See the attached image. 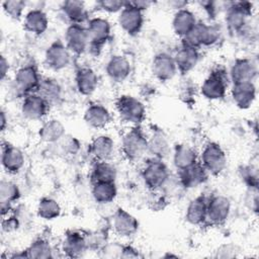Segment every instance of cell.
<instances>
[{
    "instance_id": "cell-31",
    "label": "cell",
    "mask_w": 259,
    "mask_h": 259,
    "mask_svg": "<svg viewBox=\"0 0 259 259\" xmlns=\"http://www.w3.org/2000/svg\"><path fill=\"white\" fill-rule=\"evenodd\" d=\"M61 10L65 17L71 22L81 24L87 18V10L85 3L78 0L64 1L61 5Z\"/></svg>"
},
{
    "instance_id": "cell-22",
    "label": "cell",
    "mask_w": 259,
    "mask_h": 259,
    "mask_svg": "<svg viewBox=\"0 0 259 259\" xmlns=\"http://www.w3.org/2000/svg\"><path fill=\"white\" fill-rule=\"evenodd\" d=\"M208 198L200 194L193 198L187 205L185 212V220L193 226H199L206 221V208Z\"/></svg>"
},
{
    "instance_id": "cell-48",
    "label": "cell",
    "mask_w": 259,
    "mask_h": 259,
    "mask_svg": "<svg viewBox=\"0 0 259 259\" xmlns=\"http://www.w3.org/2000/svg\"><path fill=\"white\" fill-rule=\"evenodd\" d=\"M137 257H140V255L136 249L128 246H125V247L123 246L121 258H137Z\"/></svg>"
},
{
    "instance_id": "cell-21",
    "label": "cell",
    "mask_w": 259,
    "mask_h": 259,
    "mask_svg": "<svg viewBox=\"0 0 259 259\" xmlns=\"http://www.w3.org/2000/svg\"><path fill=\"white\" fill-rule=\"evenodd\" d=\"M177 71L186 74L197 65L199 61V53L197 49L182 45L173 56Z\"/></svg>"
},
{
    "instance_id": "cell-27",
    "label": "cell",
    "mask_w": 259,
    "mask_h": 259,
    "mask_svg": "<svg viewBox=\"0 0 259 259\" xmlns=\"http://www.w3.org/2000/svg\"><path fill=\"white\" fill-rule=\"evenodd\" d=\"M75 82L77 90L80 94L91 95L98 85V77L91 68H80L76 72Z\"/></svg>"
},
{
    "instance_id": "cell-8",
    "label": "cell",
    "mask_w": 259,
    "mask_h": 259,
    "mask_svg": "<svg viewBox=\"0 0 259 259\" xmlns=\"http://www.w3.org/2000/svg\"><path fill=\"white\" fill-rule=\"evenodd\" d=\"M86 29L89 38L88 49L97 52L109 38L111 26L107 19L103 17H93L88 20Z\"/></svg>"
},
{
    "instance_id": "cell-1",
    "label": "cell",
    "mask_w": 259,
    "mask_h": 259,
    "mask_svg": "<svg viewBox=\"0 0 259 259\" xmlns=\"http://www.w3.org/2000/svg\"><path fill=\"white\" fill-rule=\"evenodd\" d=\"M221 36V29L214 24L197 21L191 31L182 38V45L197 49L214 45Z\"/></svg>"
},
{
    "instance_id": "cell-49",
    "label": "cell",
    "mask_w": 259,
    "mask_h": 259,
    "mask_svg": "<svg viewBox=\"0 0 259 259\" xmlns=\"http://www.w3.org/2000/svg\"><path fill=\"white\" fill-rule=\"evenodd\" d=\"M9 70V64L8 61L5 59L4 56H1V61H0V76H1V80H4V78L6 77L7 73Z\"/></svg>"
},
{
    "instance_id": "cell-20",
    "label": "cell",
    "mask_w": 259,
    "mask_h": 259,
    "mask_svg": "<svg viewBox=\"0 0 259 259\" xmlns=\"http://www.w3.org/2000/svg\"><path fill=\"white\" fill-rule=\"evenodd\" d=\"M105 71L112 81L122 82L130 76L132 67L130 61L124 56L114 55L108 60Z\"/></svg>"
},
{
    "instance_id": "cell-14",
    "label": "cell",
    "mask_w": 259,
    "mask_h": 259,
    "mask_svg": "<svg viewBox=\"0 0 259 259\" xmlns=\"http://www.w3.org/2000/svg\"><path fill=\"white\" fill-rule=\"evenodd\" d=\"M49 103L36 92L24 96L21 103V112L30 120L42 119L49 110Z\"/></svg>"
},
{
    "instance_id": "cell-47",
    "label": "cell",
    "mask_w": 259,
    "mask_h": 259,
    "mask_svg": "<svg viewBox=\"0 0 259 259\" xmlns=\"http://www.w3.org/2000/svg\"><path fill=\"white\" fill-rule=\"evenodd\" d=\"M128 3L142 11L148 9L153 4V2L148 1V0H135V1H128Z\"/></svg>"
},
{
    "instance_id": "cell-51",
    "label": "cell",
    "mask_w": 259,
    "mask_h": 259,
    "mask_svg": "<svg viewBox=\"0 0 259 259\" xmlns=\"http://www.w3.org/2000/svg\"><path fill=\"white\" fill-rule=\"evenodd\" d=\"M6 124H7V118H6V115H5V112L3 110H1V131H5V127H6Z\"/></svg>"
},
{
    "instance_id": "cell-44",
    "label": "cell",
    "mask_w": 259,
    "mask_h": 259,
    "mask_svg": "<svg viewBox=\"0 0 259 259\" xmlns=\"http://www.w3.org/2000/svg\"><path fill=\"white\" fill-rule=\"evenodd\" d=\"M122 251H123V246L118 245V244H108L105 245L102 249V253L104 257H119L121 258L122 255Z\"/></svg>"
},
{
    "instance_id": "cell-13",
    "label": "cell",
    "mask_w": 259,
    "mask_h": 259,
    "mask_svg": "<svg viewBox=\"0 0 259 259\" xmlns=\"http://www.w3.org/2000/svg\"><path fill=\"white\" fill-rule=\"evenodd\" d=\"M66 47L75 55H82L89 47L87 29L82 24L71 23L65 32Z\"/></svg>"
},
{
    "instance_id": "cell-3",
    "label": "cell",
    "mask_w": 259,
    "mask_h": 259,
    "mask_svg": "<svg viewBox=\"0 0 259 259\" xmlns=\"http://www.w3.org/2000/svg\"><path fill=\"white\" fill-rule=\"evenodd\" d=\"M116 111L121 120L134 124L135 126L142 123L146 116L144 103L131 95H121L115 101Z\"/></svg>"
},
{
    "instance_id": "cell-42",
    "label": "cell",
    "mask_w": 259,
    "mask_h": 259,
    "mask_svg": "<svg viewBox=\"0 0 259 259\" xmlns=\"http://www.w3.org/2000/svg\"><path fill=\"white\" fill-rule=\"evenodd\" d=\"M243 178L250 188H257L258 174H257L256 168H254L253 166H248V167L244 168Z\"/></svg>"
},
{
    "instance_id": "cell-23",
    "label": "cell",
    "mask_w": 259,
    "mask_h": 259,
    "mask_svg": "<svg viewBox=\"0 0 259 259\" xmlns=\"http://www.w3.org/2000/svg\"><path fill=\"white\" fill-rule=\"evenodd\" d=\"M1 163L5 171L8 173H17L21 170L24 165V156L20 149L6 145L2 146V154H1Z\"/></svg>"
},
{
    "instance_id": "cell-35",
    "label": "cell",
    "mask_w": 259,
    "mask_h": 259,
    "mask_svg": "<svg viewBox=\"0 0 259 259\" xmlns=\"http://www.w3.org/2000/svg\"><path fill=\"white\" fill-rule=\"evenodd\" d=\"M116 179L115 167L107 161H97L92 168L91 181L98 182H114Z\"/></svg>"
},
{
    "instance_id": "cell-28",
    "label": "cell",
    "mask_w": 259,
    "mask_h": 259,
    "mask_svg": "<svg viewBox=\"0 0 259 259\" xmlns=\"http://www.w3.org/2000/svg\"><path fill=\"white\" fill-rule=\"evenodd\" d=\"M88 248L86 237L77 233L71 232L66 235L62 243V250L66 256L71 258L80 257Z\"/></svg>"
},
{
    "instance_id": "cell-38",
    "label": "cell",
    "mask_w": 259,
    "mask_h": 259,
    "mask_svg": "<svg viewBox=\"0 0 259 259\" xmlns=\"http://www.w3.org/2000/svg\"><path fill=\"white\" fill-rule=\"evenodd\" d=\"M27 258L46 259L53 257V250L50 243L44 239L33 241L25 250Z\"/></svg>"
},
{
    "instance_id": "cell-26",
    "label": "cell",
    "mask_w": 259,
    "mask_h": 259,
    "mask_svg": "<svg viewBox=\"0 0 259 259\" xmlns=\"http://www.w3.org/2000/svg\"><path fill=\"white\" fill-rule=\"evenodd\" d=\"M114 142L106 135H100L93 139L89 146V153L96 161H107L113 154Z\"/></svg>"
},
{
    "instance_id": "cell-24",
    "label": "cell",
    "mask_w": 259,
    "mask_h": 259,
    "mask_svg": "<svg viewBox=\"0 0 259 259\" xmlns=\"http://www.w3.org/2000/svg\"><path fill=\"white\" fill-rule=\"evenodd\" d=\"M111 119L109 110L99 103L89 105L84 112L85 122L94 128L105 127Z\"/></svg>"
},
{
    "instance_id": "cell-43",
    "label": "cell",
    "mask_w": 259,
    "mask_h": 259,
    "mask_svg": "<svg viewBox=\"0 0 259 259\" xmlns=\"http://www.w3.org/2000/svg\"><path fill=\"white\" fill-rule=\"evenodd\" d=\"M65 137H63L61 140L63 141V150L65 153L72 155V154H76L80 148V144L79 141L77 139H75L74 137H69L68 139H64Z\"/></svg>"
},
{
    "instance_id": "cell-25",
    "label": "cell",
    "mask_w": 259,
    "mask_h": 259,
    "mask_svg": "<svg viewBox=\"0 0 259 259\" xmlns=\"http://www.w3.org/2000/svg\"><path fill=\"white\" fill-rule=\"evenodd\" d=\"M196 22L197 20L194 13L187 8H183L175 12L172 20V27L175 34L183 38L191 31Z\"/></svg>"
},
{
    "instance_id": "cell-17",
    "label": "cell",
    "mask_w": 259,
    "mask_h": 259,
    "mask_svg": "<svg viewBox=\"0 0 259 259\" xmlns=\"http://www.w3.org/2000/svg\"><path fill=\"white\" fill-rule=\"evenodd\" d=\"M112 228L115 234L120 237H131L138 231L137 219L122 208H118L112 219Z\"/></svg>"
},
{
    "instance_id": "cell-36",
    "label": "cell",
    "mask_w": 259,
    "mask_h": 259,
    "mask_svg": "<svg viewBox=\"0 0 259 259\" xmlns=\"http://www.w3.org/2000/svg\"><path fill=\"white\" fill-rule=\"evenodd\" d=\"M117 189L114 182H98L93 183L92 196L94 200L101 204H106L114 200Z\"/></svg>"
},
{
    "instance_id": "cell-15",
    "label": "cell",
    "mask_w": 259,
    "mask_h": 259,
    "mask_svg": "<svg viewBox=\"0 0 259 259\" xmlns=\"http://www.w3.org/2000/svg\"><path fill=\"white\" fill-rule=\"evenodd\" d=\"M257 76V66L255 63L246 58L237 59L231 67L229 78L233 84L253 82Z\"/></svg>"
},
{
    "instance_id": "cell-19",
    "label": "cell",
    "mask_w": 259,
    "mask_h": 259,
    "mask_svg": "<svg viewBox=\"0 0 259 259\" xmlns=\"http://www.w3.org/2000/svg\"><path fill=\"white\" fill-rule=\"evenodd\" d=\"M232 98L235 104L241 109L249 108L256 98V86L254 82L233 84Z\"/></svg>"
},
{
    "instance_id": "cell-30",
    "label": "cell",
    "mask_w": 259,
    "mask_h": 259,
    "mask_svg": "<svg viewBox=\"0 0 259 259\" xmlns=\"http://www.w3.org/2000/svg\"><path fill=\"white\" fill-rule=\"evenodd\" d=\"M197 162L195 151L188 145H176L173 153V164L178 171L186 169Z\"/></svg>"
},
{
    "instance_id": "cell-34",
    "label": "cell",
    "mask_w": 259,
    "mask_h": 259,
    "mask_svg": "<svg viewBox=\"0 0 259 259\" xmlns=\"http://www.w3.org/2000/svg\"><path fill=\"white\" fill-rule=\"evenodd\" d=\"M36 93L39 94L49 103V105H53L57 104L61 100L62 87L55 79L47 78L40 81Z\"/></svg>"
},
{
    "instance_id": "cell-2",
    "label": "cell",
    "mask_w": 259,
    "mask_h": 259,
    "mask_svg": "<svg viewBox=\"0 0 259 259\" xmlns=\"http://www.w3.org/2000/svg\"><path fill=\"white\" fill-rule=\"evenodd\" d=\"M121 149L128 161H138L148 153V138L143 130L137 125L126 132L122 138Z\"/></svg>"
},
{
    "instance_id": "cell-10",
    "label": "cell",
    "mask_w": 259,
    "mask_h": 259,
    "mask_svg": "<svg viewBox=\"0 0 259 259\" xmlns=\"http://www.w3.org/2000/svg\"><path fill=\"white\" fill-rule=\"evenodd\" d=\"M231 211L230 199L222 194H217L208 198L206 208V221L213 226L223 225L229 218Z\"/></svg>"
},
{
    "instance_id": "cell-46",
    "label": "cell",
    "mask_w": 259,
    "mask_h": 259,
    "mask_svg": "<svg viewBox=\"0 0 259 259\" xmlns=\"http://www.w3.org/2000/svg\"><path fill=\"white\" fill-rule=\"evenodd\" d=\"M235 247L231 244L228 245H223L219 250H218V257L222 258H231L235 256Z\"/></svg>"
},
{
    "instance_id": "cell-45",
    "label": "cell",
    "mask_w": 259,
    "mask_h": 259,
    "mask_svg": "<svg viewBox=\"0 0 259 259\" xmlns=\"http://www.w3.org/2000/svg\"><path fill=\"white\" fill-rule=\"evenodd\" d=\"M18 228V221L16 220V218H3L2 221V230L5 232H11L14 231Z\"/></svg>"
},
{
    "instance_id": "cell-41",
    "label": "cell",
    "mask_w": 259,
    "mask_h": 259,
    "mask_svg": "<svg viewBox=\"0 0 259 259\" xmlns=\"http://www.w3.org/2000/svg\"><path fill=\"white\" fill-rule=\"evenodd\" d=\"M97 7L108 13L120 12L121 9L125 5V1H117V0H101L96 3Z\"/></svg>"
},
{
    "instance_id": "cell-6",
    "label": "cell",
    "mask_w": 259,
    "mask_h": 259,
    "mask_svg": "<svg viewBox=\"0 0 259 259\" xmlns=\"http://www.w3.org/2000/svg\"><path fill=\"white\" fill-rule=\"evenodd\" d=\"M252 4L249 2H231L227 7L226 23L230 32L240 33L244 30L251 15Z\"/></svg>"
},
{
    "instance_id": "cell-4",
    "label": "cell",
    "mask_w": 259,
    "mask_h": 259,
    "mask_svg": "<svg viewBox=\"0 0 259 259\" xmlns=\"http://www.w3.org/2000/svg\"><path fill=\"white\" fill-rule=\"evenodd\" d=\"M169 176V169L162 159L152 158L148 160L142 170V177L145 184L153 191L161 189Z\"/></svg>"
},
{
    "instance_id": "cell-5",
    "label": "cell",
    "mask_w": 259,
    "mask_h": 259,
    "mask_svg": "<svg viewBox=\"0 0 259 259\" xmlns=\"http://www.w3.org/2000/svg\"><path fill=\"white\" fill-rule=\"evenodd\" d=\"M200 164L208 174L220 175L226 168L227 157L222 147L213 142L207 143L200 155Z\"/></svg>"
},
{
    "instance_id": "cell-50",
    "label": "cell",
    "mask_w": 259,
    "mask_h": 259,
    "mask_svg": "<svg viewBox=\"0 0 259 259\" xmlns=\"http://www.w3.org/2000/svg\"><path fill=\"white\" fill-rule=\"evenodd\" d=\"M169 5L173 8H175V9H177V10H180V9L186 8L187 2H185V1H170Z\"/></svg>"
},
{
    "instance_id": "cell-18",
    "label": "cell",
    "mask_w": 259,
    "mask_h": 259,
    "mask_svg": "<svg viewBox=\"0 0 259 259\" xmlns=\"http://www.w3.org/2000/svg\"><path fill=\"white\" fill-rule=\"evenodd\" d=\"M208 173L200 162H196L192 166L178 171V179L183 188H194L207 180Z\"/></svg>"
},
{
    "instance_id": "cell-33",
    "label": "cell",
    "mask_w": 259,
    "mask_h": 259,
    "mask_svg": "<svg viewBox=\"0 0 259 259\" xmlns=\"http://www.w3.org/2000/svg\"><path fill=\"white\" fill-rule=\"evenodd\" d=\"M38 136L40 140L46 143L59 142L65 136V126L58 119H49L40 126Z\"/></svg>"
},
{
    "instance_id": "cell-39",
    "label": "cell",
    "mask_w": 259,
    "mask_h": 259,
    "mask_svg": "<svg viewBox=\"0 0 259 259\" xmlns=\"http://www.w3.org/2000/svg\"><path fill=\"white\" fill-rule=\"evenodd\" d=\"M20 197V190L17 184L9 180L0 182V202L13 203Z\"/></svg>"
},
{
    "instance_id": "cell-7",
    "label": "cell",
    "mask_w": 259,
    "mask_h": 259,
    "mask_svg": "<svg viewBox=\"0 0 259 259\" xmlns=\"http://www.w3.org/2000/svg\"><path fill=\"white\" fill-rule=\"evenodd\" d=\"M229 77L226 71L217 69L203 81L200 92L203 97L209 100H219L225 97L228 88Z\"/></svg>"
},
{
    "instance_id": "cell-9",
    "label": "cell",
    "mask_w": 259,
    "mask_h": 259,
    "mask_svg": "<svg viewBox=\"0 0 259 259\" xmlns=\"http://www.w3.org/2000/svg\"><path fill=\"white\" fill-rule=\"evenodd\" d=\"M40 78L36 68L32 65H26L17 70L14 76L15 90L21 95H28L37 90Z\"/></svg>"
},
{
    "instance_id": "cell-29",
    "label": "cell",
    "mask_w": 259,
    "mask_h": 259,
    "mask_svg": "<svg viewBox=\"0 0 259 259\" xmlns=\"http://www.w3.org/2000/svg\"><path fill=\"white\" fill-rule=\"evenodd\" d=\"M24 28L35 35L42 34L49 26V18L41 9H32L24 17Z\"/></svg>"
},
{
    "instance_id": "cell-40",
    "label": "cell",
    "mask_w": 259,
    "mask_h": 259,
    "mask_svg": "<svg viewBox=\"0 0 259 259\" xmlns=\"http://www.w3.org/2000/svg\"><path fill=\"white\" fill-rule=\"evenodd\" d=\"M25 5V2L22 0H6L2 2V7L5 13L16 20L20 19L22 16Z\"/></svg>"
},
{
    "instance_id": "cell-11",
    "label": "cell",
    "mask_w": 259,
    "mask_h": 259,
    "mask_svg": "<svg viewBox=\"0 0 259 259\" xmlns=\"http://www.w3.org/2000/svg\"><path fill=\"white\" fill-rule=\"evenodd\" d=\"M144 11L134 7L125 1L124 7L118 14V24L126 33L134 35L140 32L144 24Z\"/></svg>"
},
{
    "instance_id": "cell-32",
    "label": "cell",
    "mask_w": 259,
    "mask_h": 259,
    "mask_svg": "<svg viewBox=\"0 0 259 259\" xmlns=\"http://www.w3.org/2000/svg\"><path fill=\"white\" fill-rule=\"evenodd\" d=\"M170 151V146L166 135L160 131H155L150 138H148V153H150L153 158L163 159L168 155Z\"/></svg>"
},
{
    "instance_id": "cell-37",
    "label": "cell",
    "mask_w": 259,
    "mask_h": 259,
    "mask_svg": "<svg viewBox=\"0 0 259 259\" xmlns=\"http://www.w3.org/2000/svg\"><path fill=\"white\" fill-rule=\"evenodd\" d=\"M36 212L44 220H54L61 214V206L54 198L42 197L37 203Z\"/></svg>"
},
{
    "instance_id": "cell-16",
    "label": "cell",
    "mask_w": 259,
    "mask_h": 259,
    "mask_svg": "<svg viewBox=\"0 0 259 259\" xmlns=\"http://www.w3.org/2000/svg\"><path fill=\"white\" fill-rule=\"evenodd\" d=\"M151 69L153 75L162 82L171 80L177 72V67L173 56L167 53L157 54L153 58Z\"/></svg>"
},
{
    "instance_id": "cell-12",
    "label": "cell",
    "mask_w": 259,
    "mask_h": 259,
    "mask_svg": "<svg viewBox=\"0 0 259 259\" xmlns=\"http://www.w3.org/2000/svg\"><path fill=\"white\" fill-rule=\"evenodd\" d=\"M70 53L69 49L62 41H54L45 53V63L52 70H63L67 68L71 62Z\"/></svg>"
}]
</instances>
